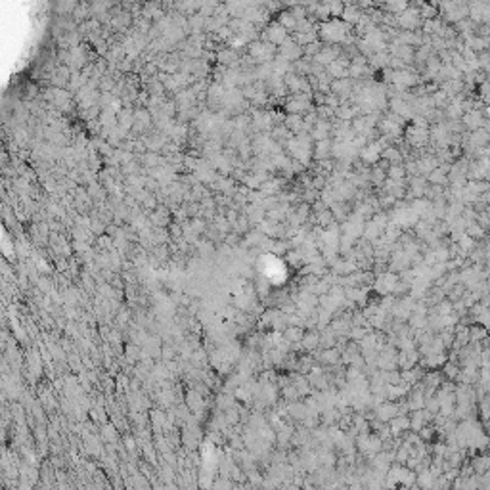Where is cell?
Listing matches in <instances>:
<instances>
[{
    "instance_id": "6da1fadb",
    "label": "cell",
    "mask_w": 490,
    "mask_h": 490,
    "mask_svg": "<svg viewBox=\"0 0 490 490\" xmlns=\"http://www.w3.org/2000/svg\"><path fill=\"white\" fill-rule=\"evenodd\" d=\"M347 33H348V25L339 20H329L320 25V37L324 41L331 42V44L345 41L347 39Z\"/></svg>"
},
{
    "instance_id": "7a4b0ae2",
    "label": "cell",
    "mask_w": 490,
    "mask_h": 490,
    "mask_svg": "<svg viewBox=\"0 0 490 490\" xmlns=\"http://www.w3.org/2000/svg\"><path fill=\"white\" fill-rule=\"evenodd\" d=\"M249 56L259 63H272L276 60V46L270 42H251Z\"/></svg>"
},
{
    "instance_id": "3957f363",
    "label": "cell",
    "mask_w": 490,
    "mask_h": 490,
    "mask_svg": "<svg viewBox=\"0 0 490 490\" xmlns=\"http://www.w3.org/2000/svg\"><path fill=\"white\" fill-rule=\"evenodd\" d=\"M265 37H266V41L270 42V44H274V46H278V44H286L287 29L280 25V21H278V23H270V25L266 27Z\"/></svg>"
},
{
    "instance_id": "277c9868",
    "label": "cell",
    "mask_w": 490,
    "mask_h": 490,
    "mask_svg": "<svg viewBox=\"0 0 490 490\" xmlns=\"http://www.w3.org/2000/svg\"><path fill=\"white\" fill-rule=\"evenodd\" d=\"M310 109V103H308V98L306 94H295L289 102H287V111H291L293 115H301Z\"/></svg>"
},
{
    "instance_id": "5b68a950",
    "label": "cell",
    "mask_w": 490,
    "mask_h": 490,
    "mask_svg": "<svg viewBox=\"0 0 490 490\" xmlns=\"http://www.w3.org/2000/svg\"><path fill=\"white\" fill-rule=\"evenodd\" d=\"M303 56V48L299 42H289L287 41L282 48H280V58H284L286 61H297Z\"/></svg>"
},
{
    "instance_id": "8992f818",
    "label": "cell",
    "mask_w": 490,
    "mask_h": 490,
    "mask_svg": "<svg viewBox=\"0 0 490 490\" xmlns=\"http://www.w3.org/2000/svg\"><path fill=\"white\" fill-rule=\"evenodd\" d=\"M393 81H395V84H397L398 88H408V86H412V84L416 82V75H412L410 71L400 69V71L393 73Z\"/></svg>"
},
{
    "instance_id": "52a82bcc",
    "label": "cell",
    "mask_w": 490,
    "mask_h": 490,
    "mask_svg": "<svg viewBox=\"0 0 490 490\" xmlns=\"http://www.w3.org/2000/svg\"><path fill=\"white\" fill-rule=\"evenodd\" d=\"M381 155H383V144L381 142H372L366 150H362V157L366 161H378Z\"/></svg>"
},
{
    "instance_id": "ba28073f",
    "label": "cell",
    "mask_w": 490,
    "mask_h": 490,
    "mask_svg": "<svg viewBox=\"0 0 490 490\" xmlns=\"http://www.w3.org/2000/svg\"><path fill=\"white\" fill-rule=\"evenodd\" d=\"M337 54H339V50L337 48H324L322 46V50L316 54V61L318 63H324V65H329V63H333V61L337 60Z\"/></svg>"
},
{
    "instance_id": "9c48e42d",
    "label": "cell",
    "mask_w": 490,
    "mask_h": 490,
    "mask_svg": "<svg viewBox=\"0 0 490 490\" xmlns=\"http://www.w3.org/2000/svg\"><path fill=\"white\" fill-rule=\"evenodd\" d=\"M329 153H333V148L329 146V142H327V140L318 142V146H316V157H318V159H326Z\"/></svg>"
},
{
    "instance_id": "30bf717a",
    "label": "cell",
    "mask_w": 490,
    "mask_h": 490,
    "mask_svg": "<svg viewBox=\"0 0 490 490\" xmlns=\"http://www.w3.org/2000/svg\"><path fill=\"white\" fill-rule=\"evenodd\" d=\"M218 61H220V63H235V61H237V54L234 52V48H232V50L226 48V50H222L220 54H218Z\"/></svg>"
},
{
    "instance_id": "8fae6325",
    "label": "cell",
    "mask_w": 490,
    "mask_h": 490,
    "mask_svg": "<svg viewBox=\"0 0 490 490\" xmlns=\"http://www.w3.org/2000/svg\"><path fill=\"white\" fill-rule=\"evenodd\" d=\"M322 343V339L316 335V333H308V335H305V339H303V345H305L306 348H314L318 347Z\"/></svg>"
},
{
    "instance_id": "7c38bea8",
    "label": "cell",
    "mask_w": 490,
    "mask_h": 490,
    "mask_svg": "<svg viewBox=\"0 0 490 490\" xmlns=\"http://www.w3.org/2000/svg\"><path fill=\"white\" fill-rule=\"evenodd\" d=\"M465 122L469 125L471 129H479L480 125H482V119H480L479 113H469V115L465 117Z\"/></svg>"
},
{
    "instance_id": "4fadbf2b",
    "label": "cell",
    "mask_w": 490,
    "mask_h": 490,
    "mask_svg": "<svg viewBox=\"0 0 490 490\" xmlns=\"http://www.w3.org/2000/svg\"><path fill=\"white\" fill-rule=\"evenodd\" d=\"M301 335H303V329H299V327H291V329H287L286 331V341H299L301 339Z\"/></svg>"
},
{
    "instance_id": "5bb4252c",
    "label": "cell",
    "mask_w": 490,
    "mask_h": 490,
    "mask_svg": "<svg viewBox=\"0 0 490 490\" xmlns=\"http://www.w3.org/2000/svg\"><path fill=\"white\" fill-rule=\"evenodd\" d=\"M381 157H383V159H391V161H398V159H400V155H398V152H397V150H393V148H389V150H385Z\"/></svg>"
},
{
    "instance_id": "9a60e30c",
    "label": "cell",
    "mask_w": 490,
    "mask_h": 490,
    "mask_svg": "<svg viewBox=\"0 0 490 490\" xmlns=\"http://www.w3.org/2000/svg\"><path fill=\"white\" fill-rule=\"evenodd\" d=\"M391 178H402L404 176V169L402 167H393V171H391Z\"/></svg>"
}]
</instances>
